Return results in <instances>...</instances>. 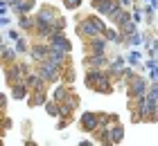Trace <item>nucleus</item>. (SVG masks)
Returning <instances> with one entry per match:
<instances>
[{
  "label": "nucleus",
  "mask_w": 158,
  "mask_h": 146,
  "mask_svg": "<svg viewBox=\"0 0 158 146\" xmlns=\"http://www.w3.org/2000/svg\"><path fill=\"white\" fill-rule=\"evenodd\" d=\"M90 2H97V0H90Z\"/></svg>",
  "instance_id": "nucleus-40"
},
{
  "label": "nucleus",
  "mask_w": 158,
  "mask_h": 146,
  "mask_svg": "<svg viewBox=\"0 0 158 146\" xmlns=\"http://www.w3.org/2000/svg\"><path fill=\"white\" fill-rule=\"evenodd\" d=\"M149 54H152V56H158V43H156V41L149 43Z\"/></svg>",
  "instance_id": "nucleus-32"
},
{
  "label": "nucleus",
  "mask_w": 158,
  "mask_h": 146,
  "mask_svg": "<svg viewBox=\"0 0 158 146\" xmlns=\"http://www.w3.org/2000/svg\"><path fill=\"white\" fill-rule=\"evenodd\" d=\"M16 49H18V54H20V52H30V49H27V43H25L23 38L16 41Z\"/></svg>",
  "instance_id": "nucleus-30"
},
{
  "label": "nucleus",
  "mask_w": 158,
  "mask_h": 146,
  "mask_svg": "<svg viewBox=\"0 0 158 146\" xmlns=\"http://www.w3.org/2000/svg\"><path fill=\"white\" fill-rule=\"evenodd\" d=\"M54 29H56V32H63V29H66V18H63V16L54 18Z\"/></svg>",
  "instance_id": "nucleus-28"
},
{
  "label": "nucleus",
  "mask_w": 158,
  "mask_h": 146,
  "mask_svg": "<svg viewBox=\"0 0 158 146\" xmlns=\"http://www.w3.org/2000/svg\"><path fill=\"white\" fill-rule=\"evenodd\" d=\"M48 101V92L45 90H32L30 92V97H27V106L30 108H36L41 104H45Z\"/></svg>",
  "instance_id": "nucleus-14"
},
{
  "label": "nucleus",
  "mask_w": 158,
  "mask_h": 146,
  "mask_svg": "<svg viewBox=\"0 0 158 146\" xmlns=\"http://www.w3.org/2000/svg\"><path fill=\"white\" fill-rule=\"evenodd\" d=\"M59 106H61V117L63 119H68V117H73V112L77 110V106H79V99L75 97L73 92L68 94L63 101H59Z\"/></svg>",
  "instance_id": "nucleus-8"
},
{
  "label": "nucleus",
  "mask_w": 158,
  "mask_h": 146,
  "mask_svg": "<svg viewBox=\"0 0 158 146\" xmlns=\"http://www.w3.org/2000/svg\"><path fill=\"white\" fill-rule=\"evenodd\" d=\"M93 7L97 9V14H102V16L109 18L111 14L120 7V0H97V2H93Z\"/></svg>",
  "instance_id": "nucleus-9"
},
{
  "label": "nucleus",
  "mask_w": 158,
  "mask_h": 146,
  "mask_svg": "<svg viewBox=\"0 0 158 146\" xmlns=\"http://www.w3.org/2000/svg\"><path fill=\"white\" fill-rule=\"evenodd\" d=\"M7 2H9L11 7H16V5H20V2H23V0H7Z\"/></svg>",
  "instance_id": "nucleus-39"
},
{
  "label": "nucleus",
  "mask_w": 158,
  "mask_h": 146,
  "mask_svg": "<svg viewBox=\"0 0 158 146\" xmlns=\"http://www.w3.org/2000/svg\"><path fill=\"white\" fill-rule=\"evenodd\" d=\"M48 61L56 63L59 68H66V65H68V52H63V49H59V47H52V45H50V54H48Z\"/></svg>",
  "instance_id": "nucleus-12"
},
{
  "label": "nucleus",
  "mask_w": 158,
  "mask_h": 146,
  "mask_svg": "<svg viewBox=\"0 0 158 146\" xmlns=\"http://www.w3.org/2000/svg\"><path fill=\"white\" fill-rule=\"evenodd\" d=\"M127 58H129V63H131V65H140V61H142V54H140V52H131Z\"/></svg>",
  "instance_id": "nucleus-27"
},
{
  "label": "nucleus",
  "mask_w": 158,
  "mask_h": 146,
  "mask_svg": "<svg viewBox=\"0 0 158 146\" xmlns=\"http://www.w3.org/2000/svg\"><path fill=\"white\" fill-rule=\"evenodd\" d=\"M61 81H63V83H73V81H75V70L66 65V68H63V79H61Z\"/></svg>",
  "instance_id": "nucleus-26"
},
{
  "label": "nucleus",
  "mask_w": 158,
  "mask_h": 146,
  "mask_svg": "<svg viewBox=\"0 0 158 146\" xmlns=\"http://www.w3.org/2000/svg\"><path fill=\"white\" fill-rule=\"evenodd\" d=\"M99 121H102V115H97V112H84L81 119H79V128L88 130V133H95V130L99 128Z\"/></svg>",
  "instance_id": "nucleus-4"
},
{
  "label": "nucleus",
  "mask_w": 158,
  "mask_h": 146,
  "mask_svg": "<svg viewBox=\"0 0 158 146\" xmlns=\"http://www.w3.org/2000/svg\"><path fill=\"white\" fill-rule=\"evenodd\" d=\"M30 88H27V83L25 81H16V83H11V97L14 99H27L30 97Z\"/></svg>",
  "instance_id": "nucleus-16"
},
{
  "label": "nucleus",
  "mask_w": 158,
  "mask_h": 146,
  "mask_svg": "<svg viewBox=\"0 0 158 146\" xmlns=\"http://www.w3.org/2000/svg\"><path fill=\"white\" fill-rule=\"evenodd\" d=\"M48 54H50V43H34L30 47V56H32L34 63L48 61Z\"/></svg>",
  "instance_id": "nucleus-6"
},
{
  "label": "nucleus",
  "mask_w": 158,
  "mask_h": 146,
  "mask_svg": "<svg viewBox=\"0 0 158 146\" xmlns=\"http://www.w3.org/2000/svg\"><path fill=\"white\" fill-rule=\"evenodd\" d=\"M45 112L50 117H61V106H59V101H45Z\"/></svg>",
  "instance_id": "nucleus-24"
},
{
  "label": "nucleus",
  "mask_w": 158,
  "mask_h": 146,
  "mask_svg": "<svg viewBox=\"0 0 158 146\" xmlns=\"http://www.w3.org/2000/svg\"><path fill=\"white\" fill-rule=\"evenodd\" d=\"M106 74H109V70L104 72L102 68H88V72H86V85H88V88H95Z\"/></svg>",
  "instance_id": "nucleus-10"
},
{
  "label": "nucleus",
  "mask_w": 158,
  "mask_h": 146,
  "mask_svg": "<svg viewBox=\"0 0 158 146\" xmlns=\"http://www.w3.org/2000/svg\"><path fill=\"white\" fill-rule=\"evenodd\" d=\"M0 25H2V27L9 25V16H2V18H0Z\"/></svg>",
  "instance_id": "nucleus-36"
},
{
  "label": "nucleus",
  "mask_w": 158,
  "mask_h": 146,
  "mask_svg": "<svg viewBox=\"0 0 158 146\" xmlns=\"http://www.w3.org/2000/svg\"><path fill=\"white\" fill-rule=\"evenodd\" d=\"M7 36H9V38H11L14 43H16L18 38H23V36H20V32H18V29H9V32H7Z\"/></svg>",
  "instance_id": "nucleus-31"
},
{
  "label": "nucleus",
  "mask_w": 158,
  "mask_h": 146,
  "mask_svg": "<svg viewBox=\"0 0 158 146\" xmlns=\"http://www.w3.org/2000/svg\"><path fill=\"white\" fill-rule=\"evenodd\" d=\"M9 128H11V121H9V119H5V124H2V133H7Z\"/></svg>",
  "instance_id": "nucleus-34"
},
{
  "label": "nucleus",
  "mask_w": 158,
  "mask_h": 146,
  "mask_svg": "<svg viewBox=\"0 0 158 146\" xmlns=\"http://www.w3.org/2000/svg\"><path fill=\"white\" fill-rule=\"evenodd\" d=\"M48 43H50L52 47H59V49H63V52H68V54H70V49H73V43H70V38H68L63 32H54V34L48 38Z\"/></svg>",
  "instance_id": "nucleus-7"
},
{
  "label": "nucleus",
  "mask_w": 158,
  "mask_h": 146,
  "mask_svg": "<svg viewBox=\"0 0 158 146\" xmlns=\"http://www.w3.org/2000/svg\"><path fill=\"white\" fill-rule=\"evenodd\" d=\"M152 79H154V81H158V68L152 70Z\"/></svg>",
  "instance_id": "nucleus-38"
},
{
  "label": "nucleus",
  "mask_w": 158,
  "mask_h": 146,
  "mask_svg": "<svg viewBox=\"0 0 158 146\" xmlns=\"http://www.w3.org/2000/svg\"><path fill=\"white\" fill-rule=\"evenodd\" d=\"M106 49H109L106 36H95V38L86 41V52L88 54H106Z\"/></svg>",
  "instance_id": "nucleus-5"
},
{
  "label": "nucleus",
  "mask_w": 158,
  "mask_h": 146,
  "mask_svg": "<svg viewBox=\"0 0 158 146\" xmlns=\"http://www.w3.org/2000/svg\"><path fill=\"white\" fill-rule=\"evenodd\" d=\"M66 126H68V121H66V119H63V117H61V121L56 124V128H66Z\"/></svg>",
  "instance_id": "nucleus-35"
},
{
  "label": "nucleus",
  "mask_w": 158,
  "mask_h": 146,
  "mask_svg": "<svg viewBox=\"0 0 158 146\" xmlns=\"http://www.w3.org/2000/svg\"><path fill=\"white\" fill-rule=\"evenodd\" d=\"M59 16V11L52 9V7H41L39 14H36V18L43 20V23H50V25H54V18Z\"/></svg>",
  "instance_id": "nucleus-15"
},
{
  "label": "nucleus",
  "mask_w": 158,
  "mask_h": 146,
  "mask_svg": "<svg viewBox=\"0 0 158 146\" xmlns=\"http://www.w3.org/2000/svg\"><path fill=\"white\" fill-rule=\"evenodd\" d=\"M32 9H34V0H23L20 5H16V7H14V11H16L18 16H23V14L32 11Z\"/></svg>",
  "instance_id": "nucleus-25"
},
{
  "label": "nucleus",
  "mask_w": 158,
  "mask_h": 146,
  "mask_svg": "<svg viewBox=\"0 0 158 146\" xmlns=\"http://www.w3.org/2000/svg\"><path fill=\"white\" fill-rule=\"evenodd\" d=\"M70 92H73V88H70V85H59V88L52 92V99H54V101H63Z\"/></svg>",
  "instance_id": "nucleus-23"
},
{
  "label": "nucleus",
  "mask_w": 158,
  "mask_h": 146,
  "mask_svg": "<svg viewBox=\"0 0 158 146\" xmlns=\"http://www.w3.org/2000/svg\"><path fill=\"white\" fill-rule=\"evenodd\" d=\"M25 83H27V88H30V92L32 90H45V79H43L39 72H30V74L25 77Z\"/></svg>",
  "instance_id": "nucleus-13"
},
{
  "label": "nucleus",
  "mask_w": 158,
  "mask_h": 146,
  "mask_svg": "<svg viewBox=\"0 0 158 146\" xmlns=\"http://www.w3.org/2000/svg\"><path fill=\"white\" fill-rule=\"evenodd\" d=\"M120 32H122L124 38H129V36H133L135 32H138V23H135V20H127V23L120 25Z\"/></svg>",
  "instance_id": "nucleus-20"
},
{
  "label": "nucleus",
  "mask_w": 158,
  "mask_h": 146,
  "mask_svg": "<svg viewBox=\"0 0 158 146\" xmlns=\"http://www.w3.org/2000/svg\"><path fill=\"white\" fill-rule=\"evenodd\" d=\"M120 5L124 7V9H127V7H131V0H120Z\"/></svg>",
  "instance_id": "nucleus-37"
},
{
  "label": "nucleus",
  "mask_w": 158,
  "mask_h": 146,
  "mask_svg": "<svg viewBox=\"0 0 158 146\" xmlns=\"http://www.w3.org/2000/svg\"><path fill=\"white\" fill-rule=\"evenodd\" d=\"M16 56H18V49L16 47H9L7 43L2 41V58H5V65H11V63H16Z\"/></svg>",
  "instance_id": "nucleus-17"
},
{
  "label": "nucleus",
  "mask_w": 158,
  "mask_h": 146,
  "mask_svg": "<svg viewBox=\"0 0 158 146\" xmlns=\"http://www.w3.org/2000/svg\"><path fill=\"white\" fill-rule=\"evenodd\" d=\"M127 92H129V99H138V97H142V94L149 92V83H147L142 77L135 74L131 81L127 83Z\"/></svg>",
  "instance_id": "nucleus-2"
},
{
  "label": "nucleus",
  "mask_w": 158,
  "mask_h": 146,
  "mask_svg": "<svg viewBox=\"0 0 158 146\" xmlns=\"http://www.w3.org/2000/svg\"><path fill=\"white\" fill-rule=\"evenodd\" d=\"M95 92H99V94H111L113 92V85H111V74H106L102 81H99L95 88H93Z\"/></svg>",
  "instance_id": "nucleus-19"
},
{
  "label": "nucleus",
  "mask_w": 158,
  "mask_h": 146,
  "mask_svg": "<svg viewBox=\"0 0 158 146\" xmlns=\"http://www.w3.org/2000/svg\"><path fill=\"white\" fill-rule=\"evenodd\" d=\"M34 27H36V16H27V14H23V16H18V29H32L34 32Z\"/></svg>",
  "instance_id": "nucleus-18"
},
{
  "label": "nucleus",
  "mask_w": 158,
  "mask_h": 146,
  "mask_svg": "<svg viewBox=\"0 0 158 146\" xmlns=\"http://www.w3.org/2000/svg\"><path fill=\"white\" fill-rule=\"evenodd\" d=\"M84 65H86V70L88 68H104V65H109V58H106V54H86Z\"/></svg>",
  "instance_id": "nucleus-11"
},
{
  "label": "nucleus",
  "mask_w": 158,
  "mask_h": 146,
  "mask_svg": "<svg viewBox=\"0 0 158 146\" xmlns=\"http://www.w3.org/2000/svg\"><path fill=\"white\" fill-rule=\"evenodd\" d=\"M122 140H124V126L115 124V126L111 128V144H120Z\"/></svg>",
  "instance_id": "nucleus-21"
},
{
  "label": "nucleus",
  "mask_w": 158,
  "mask_h": 146,
  "mask_svg": "<svg viewBox=\"0 0 158 146\" xmlns=\"http://www.w3.org/2000/svg\"><path fill=\"white\" fill-rule=\"evenodd\" d=\"M131 16H133V20H135V23H140V20H142V11H140V9H133V14H131Z\"/></svg>",
  "instance_id": "nucleus-33"
},
{
  "label": "nucleus",
  "mask_w": 158,
  "mask_h": 146,
  "mask_svg": "<svg viewBox=\"0 0 158 146\" xmlns=\"http://www.w3.org/2000/svg\"><path fill=\"white\" fill-rule=\"evenodd\" d=\"M104 36H106V41H109V43H118V45L122 43V32H120V29H115V27H109V29L104 32Z\"/></svg>",
  "instance_id": "nucleus-22"
},
{
  "label": "nucleus",
  "mask_w": 158,
  "mask_h": 146,
  "mask_svg": "<svg viewBox=\"0 0 158 146\" xmlns=\"http://www.w3.org/2000/svg\"><path fill=\"white\" fill-rule=\"evenodd\" d=\"M77 34L81 36V38H95V36H102V32H99V27L90 20V16L88 18H84V20H79L77 23Z\"/></svg>",
  "instance_id": "nucleus-3"
},
{
  "label": "nucleus",
  "mask_w": 158,
  "mask_h": 146,
  "mask_svg": "<svg viewBox=\"0 0 158 146\" xmlns=\"http://www.w3.org/2000/svg\"><path fill=\"white\" fill-rule=\"evenodd\" d=\"M36 72L45 79L48 83H59L63 79V68H59L56 63L52 61H43V63H36Z\"/></svg>",
  "instance_id": "nucleus-1"
},
{
  "label": "nucleus",
  "mask_w": 158,
  "mask_h": 146,
  "mask_svg": "<svg viewBox=\"0 0 158 146\" xmlns=\"http://www.w3.org/2000/svg\"><path fill=\"white\" fill-rule=\"evenodd\" d=\"M63 5H66L68 9H79V5H81V0H63Z\"/></svg>",
  "instance_id": "nucleus-29"
}]
</instances>
